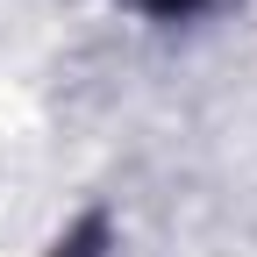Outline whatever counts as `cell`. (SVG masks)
<instances>
[{
    "instance_id": "1",
    "label": "cell",
    "mask_w": 257,
    "mask_h": 257,
    "mask_svg": "<svg viewBox=\"0 0 257 257\" xmlns=\"http://www.w3.org/2000/svg\"><path fill=\"white\" fill-rule=\"evenodd\" d=\"M43 257H107V221H100V214H86L79 229H72V236H57Z\"/></svg>"
},
{
    "instance_id": "2",
    "label": "cell",
    "mask_w": 257,
    "mask_h": 257,
    "mask_svg": "<svg viewBox=\"0 0 257 257\" xmlns=\"http://www.w3.org/2000/svg\"><path fill=\"white\" fill-rule=\"evenodd\" d=\"M143 8H150V15H165V22H179V15L200 8V0H143Z\"/></svg>"
}]
</instances>
